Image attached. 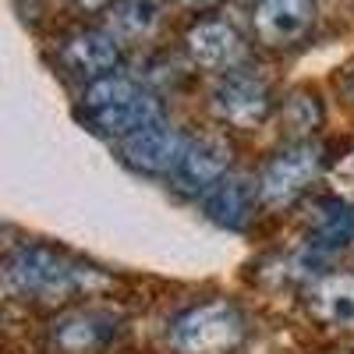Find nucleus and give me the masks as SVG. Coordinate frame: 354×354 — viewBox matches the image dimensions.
Here are the masks:
<instances>
[{"label": "nucleus", "instance_id": "nucleus-1", "mask_svg": "<svg viewBox=\"0 0 354 354\" xmlns=\"http://www.w3.org/2000/svg\"><path fill=\"white\" fill-rule=\"evenodd\" d=\"M4 280L11 290L18 294H36V298H64L75 294L88 283H103V277L88 266H75L68 259H61L57 252L43 248V245H21L11 252L8 266H4Z\"/></svg>", "mask_w": 354, "mask_h": 354}, {"label": "nucleus", "instance_id": "nucleus-2", "mask_svg": "<svg viewBox=\"0 0 354 354\" xmlns=\"http://www.w3.org/2000/svg\"><path fill=\"white\" fill-rule=\"evenodd\" d=\"M85 110H88V121L113 138H128L145 124L160 121V103L124 75L96 78L85 93Z\"/></svg>", "mask_w": 354, "mask_h": 354}, {"label": "nucleus", "instance_id": "nucleus-3", "mask_svg": "<svg viewBox=\"0 0 354 354\" xmlns=\"http://www.w3.org/2000/svg\"><path fill=\"white\" fill-rule=\"evenodd\" d=\"M245 340V319L227 301H205L188 308L170 330L177 354H234Z\"/></svg>", "mask_w": 354, "mask_h": 354}, {"label": "nucleus", "instance_id": "nucleus-4", "mask_svg": "<svg viewBox=\"0 0 354 354\" xmlns=\"http://www.w3.org/2000/svg\"><path fill=\"white\" fill-rule=\"evenodd\" d=\"M322 145L319 142H294L287 145L283 153H277L270 160V167L262 170L259 177V195L262 202H270V205H287L298 198L315 177L322 170Z\"/></svg>", "mask_w": 354, "mask_h": 354}, {"label": "nucleus", "instance_id": "nucleus-5", "mask_svg": "<svg viewBox=\"0 0 354 354\" xmlns=\"http://www.w3.org/2000/svg\"><path fill=\"white\" fill-rule=\"evenodd\" d=\"M213 110H216L220 121H230L238 128H252L270 113V93H266V85L259 78L227 71L213 88Z\"/></svg>", "mask_w": 354, "mask_h": 354}, {"label": "nucleus", "instance_id": "nucleus-6", "mask_svg": "<svg viewBox=\"0 0 354 354\" xmlns=\"http://www.w3.org/2000/svg\"><path fill=\"white\" fill-rule=\"evenodd\" d=\"M227 163H230L227 142L202 135L185 145V153L177 160V167L170 170V177L181 192H209L220 177H227Z\"/></svg>", "mask_w": 354, "mask_h": 354}, {"label": "nucleus", "instance_id": "nucleus-7", "mask_svg": "<svg viewBox=\"0 0 354 354\" xmlns=\"http://www.w3.org/2000/svg\"><path fill=\"white\" fill-rule=\"evenodd\" d=\"M185 135L163 124V121H153L145 124L142 131L128 135L124 138V160L135 167V170H145V174H163V170H174L177 160L185 153Z\"/></svg>", "mask_w": 354, "mask_h": 354}, {"label": "nucleus", "instance_id": "nucleus-8", "mask_svg": "<svg viewBox=\"0 0 354 354\" xmlns=\"http://www.w3.org/2000/svg\"><path fill=\"white\" fill-rule=\"evenodd\" d=\"M252 209H255V185L245 174H227L202 195L205 220L227 230H241L252 220Z\"/></svg>", "mask_w": 354, "mask_h": 354}, {"label": "nucleus", "instance_id": "nucleus-9", "mask_svg": "<svg viewBox=\"0 0 354 354\" xmlns=\"http://www.w3.org/2000/svg\"><path fill=\"white\" fill-rule=\"evenodd\" d=\"M117 337V319L110 312H71L53 322V347L64 354H96Z\"/></svg>", "mask_w": 354, "mask_h": 354}, {"label": "nucleus", "instance_id": "nucleus-10", "mask_svg": "<svg viewBox=\"0 0 354 354\" xmlns=\"http://www.w3.org/2000/svg\"><path fill=\"white\" fill-rule=\"evenodd\" d=\"M312 15H315L312 0H259L255 28L266 43L283 46V43H294L308 32Z\"/></svg>", "mask_w": 354, "mask_h": 354}, {"label": "nucleus", "instance_id": "nucleus-11", "mask_svg": "<svg viewBox=\"0 0 354 354\" xmlns=\"http://www.w3.org/2000/svg\"><path fill=\"white\" fill-rule=\"evenodd\" d=\"M188 50H192V57L202 68L230 71L234 64L241 61L245 43H241L238 32H234V25H227V21H202V25H195L188 32Z\"/></svg>", "mask_w": 354, "mask_h": 354}, {"label": "nucleus", "instance_id": "nucleus-12", "mask_svg": "<svg viewBox=\"0 0 354 354\" xmlns=\"http://www.w3.org/2000/svg\"><path fill=\"white\" fill-rule=\"evenodd\" d=\"M354 241V205L340 198H322L315 209V223L308 234V252L315 259H330Z\"/></svg>", "mask_w": 354, "mask_h": 354}, {"label": "nucleus", "instance_id": "nucleus-13", "mask_svg": "<svg viewBox=\"0 0 354 354\" xmlns=\"http://www.w3.org/2000/svg\"><path fill=\"white\" fill-rule=\"evenodd\" d=\"M117 57H121V50L110 32H78L75 39H68L61 61L82 78H100L117 64Z\"/></svg>", "mask_w": 354, "mask_h": 354}, {"label": "nucleus", "instance_id": "nucleus-14", "mask_svg": "<svg viewBox=\"0 0 354 354\" xmlns=\"http://www.w3.org/2000/svg\"><path fill=\"white\" fill-rule=\"evenodd\" d=\"M312 312L322 322L351 326L354 322V273H337V277L322 280L312 290Z\"/></svg>", "mask_w": 354, "mask_h": 354}, {"label": "nucleus", "instance_id": "nucleus-15", "mask_svg": "<svg viewBox=\"0 0 354 354\" xmlns=\"http://www.w3.org/2000/svg\"><path fill=\"white\" fill-rule=\"evenodd\" d=\"M160 18V4L156 0H124L113 11V28L124 36H145Z\"/></svg>", "mask_w": 354, "mask_h": 354}, {"label": "nucleus", "instance_id": "nucleus-16", "mask_svg": "<svg viewBox=\"0 0 354 354\" xmlns=\"http://www.w3.org/2000/svg\"><path fill=\"white\" fill-rule=\"evenodd\" d=\"M283 121L290 124V131H308L315 121H319V106H315V96H294L283 110Z\"/></svg>", "mask_w": 354, "mask_h": 354}, {"label": "nucleus", "instance_id": "nucleus-17", "mask_svg": "<svg viewBox=\"0 0 354 354\" xmlns=\"http://www.w3.org/2000/svg\"><path fill=\"white\" fill-rule=\"evenodd\" d=\"M344 93H347V96H351V103H354V68L344 75Z\"/></svg>", "mask_w": 354, "mask_h": 354}, {"label": "nucleus", "instance_id": "nucleus-18", "mask_svg": "<svg viewBox=\"0 0 354 354\" xmlns=\"http://www.w3.org/2000/svg\"><path fill=\"white\" fill-rule=\"evenodd\" d=\"M85 4H103V0H85Z\"/></svg>", "mask_w": 354, "mask_h": 354}]
</instances>
